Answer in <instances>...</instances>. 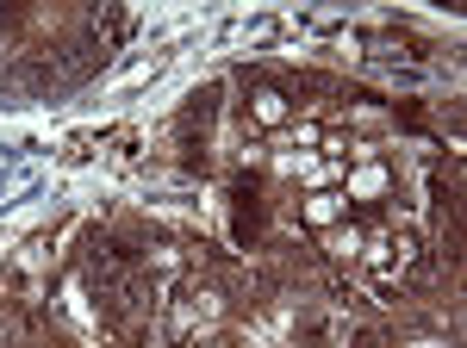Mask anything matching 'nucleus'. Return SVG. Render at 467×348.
I'll list each match as a JSON object with an SVG mask.
<instances>
[{
	"label": "nucleus",
	"instance_id": "nucleus-3",
	"mask_svg": "<svg viewBox=\"0 0 467 348\" xmlns=\"http://www.w3.org/2000/svg\"><path fill=\"white\" fill-rule=\"evenodd\" d=\"M374 193H387V174L374 169V162L343 169V200H349V206H356V200H374Z\"/></svg>",
	"mask_w": 467,
	"mask_h": 348
},
{
	"label": "nucleus",
	"instance_id": "nucleus-2",
	"mask_svg": "<svg viewBox=\"0 0 467 348\" xmlns=\"http://www.w3.org/2000/svg\"><path fill=\"white\" fill-rule=\"evenodd\" d=\"M299 218H306L312 230H330V224H343V218H349V200H343V187H312V193L299 200Z\"/></svg>",
	"mask_w": 467,
	"mask_h": 348
},
{
	"label": "nucleus",
	"instance_id": "nucleus-5",
	"mask_svg": "<svg viewBox=\"0 0 467 348\" xmlns=\"http://www.w3.org/2000/svg\"><path fill=\"white\" fill-rule=\"evenodd\" d=\"M318 237H324V249H330V255H343V261H349V255H361V237H368V230L343 218V224H330V230H318Z\"/></svg>",
	"mask_w": 467,
	"mask_h": 348
},
{
	"label": "nucleus",
	"instance_id": "nucleus-4",
	"mask_svg": "<svg viewBox=\"0 0 467 348\" xmlns=\"http://www.w3.org/2000/svg\"><path fill=\"white\" fill-rule=\"evenodd\" d=\"M250 112H255V125H262V131H281V125H287V94L255 87V94H250Z\"/></svg>",
	"mask_w": 467,
	"mask_h": 348
},
{
	"label": "nucleus",
	"instance_id": "nucleus-1",
	"mask_svg": "<svg viewBox=\"0 0 467 348\" xmlns=\"http://www.w3.org/2000/svg\"><path fill=\"white\" fill-rule=\"evenodd\" d=\"M356 261H368L374 274L393 286V280L411 268V237H399V230H368V237H361V255H356Z\"/></svg>",
	"mask_w": 467,
	"mask_h": 348
}]
</instances>
